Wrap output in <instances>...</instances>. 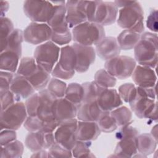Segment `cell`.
Returning <instances> with one entry per match:
<instances>
[{"label":"cell","instance_id":"6da1fadb","mask_svg":"<svg viewBox=\"0 0 158 158\" xmlns=\"http://www.w3.org/2000/svg\"><path fill=\"white\" fill-rule=\"evenodd\" d=\"M157 35L156 33L144 32L134 48L135 60L139 65L156 68L158 60Z\"/></svg>","mask_w":158,"mask_h":158},{"label":"cell","instance_id":"7a4b0ae2","mask_svg":"<svg viewBox=\"0 0 158 158\" xmlns=\"http://www.w3.org/2000/svg\"><path fill=\"white\" fill-rule=\"evenodd\" d=\"M117 22L118 25L124 30L142 33L144 30V12L140 4L133 1L130 5L120 8Z\"/></svg>","mask_w":158,"mask_h":158},{"label":"cell","instance_id":"3957f363","mask_svg":"<svg viewBox=\"0 0 158 158\" xmlns=\"http://www.w3.org/2000/svg\"><path fill=\"white\" fill-rule=\"evenodd\" d=\"M72 34L75 43L89 46H96L105 37L104 28L102 25L88 21L73 27Z\"/></svg>","mask_w":158,"mask_h":158},{"label":"cell","instance_id":"277c9868","mask_svg":"<svg viewBox=\"0 0 158 158\" xmlns=\"http://www.w3.org/2000/svg\"><path fill=\"white\" fill-rule=\"evenodd\" d=\"M28 117L25 105L21 101L15 102L3 111L1 112V130L9 129L18 130Z\"/></svg>","mask_w":158,"mask_h":158},{"label":"cell","instance_id":"5b68a950","mask_svg":"<svg viewBox=\"0 0 158 158\" xmlns=\"http://www.w3.org/2000/svg\"><path fill=\"white\" fill-rule=\"evenodd\" d=\"M60 49L51 41L38 46L33 54L37 64L46 72L51 73L59 57Z\"/></svg>","mask_w":158,"mask_h":158},{"label":"cell","instance_id":"8992f818","mask_svg":"<svg viewBox=\"0 0 158 158\" xmlns=\"http://www.w3.org/2000/svg\"><path fill=\"white\" fill-rule=\"evenodd\" d=\"M136 62L135 59L127 56H118L106 60L105 70L115 78L123 80L131 76Z\"/></svg>","mask_w":158,"mask_h":158},{"label":"cell","instance_id":"52a82bcc","mask_svg":"<svg viewBox=\"0 0 158 158\" xmlns=\"http://www.w3.org/2000/svg\"><path fill=\"white\" fill-rule=\"evenodd\" d=\"M53 6L48 1H25L23 8L25 15L32 22L46 23Z\"/></svg>","mask_w":158,"mask_h":158},{"label":"cell","instance_id":"ba28073f","mask_svg":"<svg viewBox=\"0 0 158 158\" xmlns=\"http://www.w3.org/2000/svg\"><path fill=\"white\" fill-rule=\"evenodd\" d=\"M77 123L78 120L75 118L60 122L54 132L56 142L72 151L77 141Z\"/></svg>","mask_w":158,"mask_h":158},{"label":"cell","instance_id":"9c48e42d","mask_svg":"<svg viewBox=\"0 0 158 158\" xmlns=\"http://www.w3.org/2000/svg\"><path fill=\"white\" fill-rule=\"evenodd\" d=\"M51 2L54 6L46 23L54 33H66L70 30L66 19V2L55 1Z\"/></svg>","mask_w":158,"mask_h":158},{"label":"cell","instance_id":"30bf717a","mask_svg":"<svg viewBox=\"0 0 158 158\" xmlns=\"http://www.w3.org/2000/svg\"><path fill=\"white\" fill-rule=\"evenodd\" d=\"M52 30L46 23H30L23 31L24 41L31 44H41L50 41Z\"/></svg>","mask_w":158,"mask_h":158},{"label":"cell","instance_id":"8fae6325","mask_svg":"<svg viewBox=\"0 0 158 158\" xmlns=\"http://www.w3.org/2000/svg\"><path fill=\"white\" fill-rule=\"evenodd\" d=\"M118 14V8L114 2L97 1L94 15L91 22L98 23L102 27L113 24Z\"/></svg>","mask_w":158,"mask_h":158},{"label":"cell","instance_id":"7c38bea8","mask_svg":"<svg viewBox=\"0 0 158 158\" xmlns=\"http://www.w3.org/2000/svg\"><path fill=\"white\" fill-rule=\"evenodd\" d=\"M87 4L88 1H66V19L69 28H73L88 21Z\"/></svg>","mask_w":158,"mask_h":158},{"label":"cell","instance_id":"4fadbf2b","mask_svg":"<svg viewBox=\"0 0 158 158\" xmlns=\"http://www.w3.org/2000/svg\"><path fill=\"white\" fill-rule=\"evenodd\" d=\"M56 142L53 132H29L25 140L26 147L32 152L40 150H48Z\"/></svg>","mask_w":158,"mask_h":158},{"label":"cell","instance_id":"5bb4252c","mask_svg":"<svg viewBox=\"0 0 158 158\" xmlns=\"http://www.w3.org/2000/svg\"><path fill=\"white\" fill-rule=\"evenodd\" d=\"M38 94L39 105L37 117L45 122L54 120V106L57 98L51 94L47 89L39 91Z\"/></svg>","mask_w":158,"mask_h":158},{"label":"cell","instance_id":"9a60e30c","mask_svg":"<svg viewBox=\"0 0 158 158\" xmlns=\"http://www.w3.org/2000/svg\"><path fill=\"white\" fill-rule=\"evenodd\" d=\"M72 46L75 50L77 56L75 71L78 73H84L95 61V49L93 46H84L75 43Z\"/></svg>","mask_w":158,"mask_h":158},{"label":"cell","instance_id":"2e32d148","mask_svg":"<svg viewBox=\"0 0 158 158\" xmlns=\"http://www.w3.org/2000/svg\"><path fill=\"white\" fill-rule=\"evenodd\" d=\"M157 104L155 99L144 96L137 91L133 99L129 102L132 111L139 118H147Z\"/></svg>","mask_w":158,"mask_h":158},{"label":"cell","instance_id":"e0dca14e","mask_svg":"<svg viewBox=\"0 0 158 158\" xmlns=\"http://www.w3.org/2000/svg\"><path fill=\"white\" fill-rule=\"evenodd\" d=\"M134 83L139 87L151 88L156 85L157 76L153 69L141 65H136L132 75Z\"/></svg>","mask_w":158,"mask_h":158},{"label":"cell","instance_id":"ac0fdd59","mask_svg":"<svg viewBox=\"0 0 158 158\" xmlns=\"http://www.w3.org/2000/svg\"><path fill=\"white\" fill-rule=\"evenodd\" d=\"M120 48L117 39L112 36L104 37L96 45V54L102 59L108 60L119 56Z\"/></svg>","mask_w":158,"mask_h":158},{"label":"cell","instance_id":"d6986e66","mask_svg":"<svg viewBox=\"0 0 158 158\" xmlns=\"http://www.w3.org/2000/svg\"><path fill=\"white\" fill-rule=\"evenodd\" d=\"M97 102L102 111L110 112L121 106L123 101L115 89L105 88L99 95Z\"/></svg>","mask_w":158,"mask_h":158},{"label":"cell","instance_id":"ffe728a7","mask_svg":"<svg viewBox=\"0 0 158 158\" xmlns=\"http://www.w3.org/2000/svg\"><path fill=\"white\" fill-rule=\"evenodd\" d=\"M10 90L15 95L17 102L20 101L21 99H27L34 94L35 91L28 80L18 73L14 75Z\"/></svg>","mask_w":158,"mask_h":158},{"label":"cell","instance_id":"44dd1931","mask_svg":"<svg viewBox=\"0 0 158 158\" xmlns=\"http://www.w3.org/2000/svg\"><path fill=\"white\" fill-rule=\"evenodd\" d=\"M77 115V106L65 97L57 99L54 106V118L59 123L75 118Z\"/></svg>","mask_w":158,"mask_h":158},{"label":"cell","instance_id":"7402d4cb","mask_svg":"<svg viewBox=\"0 0 158 158\" xmlns=\"http://www.w3.org/2000/svg\"><path fill=\"white\" fill-rule=\"evenodd\" d=\"M101 132L96 122L78 121L76 131L77 140L84 141H94L100 135Z\"/></svg>","mask_w":158,"mask_h":158},{"label":"cell","instance_id":"603a6c76","mask_svg":"<svg viewBox=\"0 0 158 158\" xmlns=\"http://www.w3.org/2000/svg\"><path fill=\"white\" fill-rule=\"evenodd\" d=\"M102 112L97 101H83L77 107V117L81 121L97 122Z\"/></svg>","mask_w":158,"mask_h":158},{"label":"cell","instance_id":"cb8c5ba5","mask_svg":"<svg viewBox=\"0 0 158 158\" xmlns=\"http://www.w3.org/2000/svg\"><path fill=\"white\" fill-rule=\"evenodd\" d=\"M59 124L60 123L56 120L45 122L39 118L37 116H28L23 123V126L29 132H54Z\"/></svg>","mask_w":158,"mask_h":158},{"label":"cell","instance_id":"d4e9b609","mask_svg":"<svg viewBox=\"0 0 158 158\" xmlns=\"http://www.w3.org/2000/svg\"><path fill=\"white\" fill-rule=\"evenodd\" d=\"M136 137L127 138L119 140L114 150V157H133L137 152Z\"/></svg>","mask_w":158,"mask_h":158},{"label":"cell","instance_id":"484cf974","mask_svg":"<svg viewBox=\"0 0 158 158\" xmlns=\"http://www.w3.org/2000/svg\"><path fill=\"white\" fill-rule=\"evenodd\" d=\"M58 63L65 70L75 71L77 56L75 50L72 45H66L60 49Z\"/></svg>","mask_w":158,"mask_h":158},{"label":"cell","instance_id":"4316f807","mask_svg":"<svg viewBox=\"0 0 158 158\" xmlns=\"http://www.w3.org/2000/svg\"><path fill=\"white\" fill-rule=\"evenodd\" d=\"M21 54L12 50H5L1 52V70L15 73L18 69Z\"/></svg>","mask_w":158,"mask_h":158},{"label":"cell","instance_id":"83f0119b","mask_svg":"<svg viewBox=\"0 0 158 158\" xmlns=\"http://www.w3.org/2000/svg\"><path fill=\"white\" fill-rule=\"evenodd\" d=\"M138 152L144 156L154 152L157 142L151 134L143 133L138 135L136 138Z\"/></svg>","mask_w":158,"mask_h":158},{"label":"cell","instance_id":"f1b7e54d","mask_svg":"<svg viewBox=\"0 0 158 158\" xmlns=\"http://www.w3.org/2000/svg\"><path fill=\"white\" fill-rule=\"evenodd\" d=\"M141 35L130 30H123L117 36V41L120 49L127 51L134 49Z\"/></svg>","mask_w":158,"mask_h":158},{"label":"cell","instance_id":"f546056e","mask_svg":"<svg viewBox=\"0 0 158 158\" xmlns=\"http://www.w3.org/2000/svg\"><path fill=\"white\" fill-rule=\"evenodd\" d=\"M34 89L41 91L45 89L51 80L50 73L38 65L37 70L30 76L27 78Z\"/></svg>","mask_w":158,"mask_h":158},{"label":"cell","instance_id":"4dcf8cb0","mask_svg":"<svg viewBox=\"0 0 158 158\" xmlns=\"http://www.w3.org/2000/svg\"><path fill=\"white\" fill-rule=\"evenodd\" d=\"M118 127L130 125L132 120V112L126 106H120L110 112Z\"/></svg>","mask_w":158,"mask_h":158},{"label":"cell","instance_id":"1f68e13d","mask_svg":"<svg viewBox=\"0 0 158 158\" xmlns=\"http://www.w3.org/2000/svg\"><path fill=\"white\" fill-rule=\"evenodd\" d=\"M65 98L77 107L83 102L84 89L82 85L78 83H70L67 86Z\"/></svg>","mask_w":158,"mask_h":158},{"label":"cell","instance_id":"d6a6232c","mask_svg":"<svg viewBox=\"0 0 158 158\" xmlns=\"http://www.w3.org/2000/svg\"><path fill=\"white\" fill-rule=\"evenodd\" d=\"M23 40V31L19 28L14 29L7 40L3 51L12 50L22 55V44Z\"/></svg>","mask_w":158,"mask_h":158},{"label":"cell","instance_id":"836d02e7","mask_svg":"<svg viewBox=\"0 0 158 158\" xmlns=\"http://www.w3.org/2000/svg\"><path fill=\"white\" fill-rule=\"evenodd\" d=\"M24 146L23 143L19 140L14 141L1 146V158H18L22 156Z\"/></svg>","mask_w":158,"mask_h":158},{"label":"cell","instance_id":"e575fe53","mask_svg":"<svg viewBox=\"0 0 158 158\" xmlns=\"http://www.w3.org/2000/svg\"><path fill=\"white\" fill-rule=\"evenodd\" d=\"M37 64L34 57H23L19 64L17 73L25 77L26 78L33 74L38 69Z\"/></svg>","mask_w":158,"mask_h":158},{"label":"cell","instance_id":"d590c367","mask_svg":"<svg viewBox=\"0 0 158 158\" xmlns=\"http://www.w3.org/2000/svg\"><path fill=\"white\" fill-rule=\"evenodd\" d=\"M96 123L101 131L104 133H111L118 128L110 112L102 111Z\"/></svg>","mask_w":158,"mask_h":158},{"label":"cell","instance_id":"8d00e7d4","mask_svg":"<svg viewBox=\"0 0 158 158\" xmlns=\"http://www.w3.org/2000/svg\"><path fill=\"white\" fill-rule=\"evenodd\" d=\"M94 81L104 88H112L117 83V78L109 73L105 69L98 70L94 75Z\"/></svg>","mask_w":158,"mask_h":158},{"label":"cell","instance_id":"74e56055","mask_svg":"<svg viewBox=\"0 0 158 158\" xmlns=\"http://www.w3.org/2000/svg\"><path fill=\"white\" fill-rule=\"evenodd\" d=\"M81 85L84 89V98L83 102L97 101L100 93L105 89L99 86L94 81L85 82Z\"/></svg>","mask_w":158,"mask_h":158},{"label":"cell","instance_id":"f35d334b","mask_svg":"<svg viewBox=\"0 0 158 158\" xmlns=\"http://www.w3.org/2000/svg\"><path fill=\"white\" fill-rule=\"evenodd\" d=\"M67 86L64 81L56 78H52L48 84L47 89L51 94L59 99L65 97Z\"/></svg>","mask_w":158,"mask_h":158},{"label":"cell","instance_id":"ab89813d","mask_svg":"<svg viewBox=\"0 0 158 158\" xmlns=\"http://www.w3.org/2000/svg\"><path fill=\"white\" fill-rule=\"evenodd\" d=\"M0 38H1V52L3 51L6 41L10 34L14 30V25L10 19L7 17H1L0 20Z\"/></svg>","mask_w":158,"mask_h":158},{"label":"cell","instance_id":"60d3db41","mask_svg":"<svg viewBox=\"0 0 158 158\" xmlns=\"http://www.w3.org/2000/svg\"><path fill=\"white\" fill-rule=\"evenodd\" d=\"M91 141L77 140L72 149V156L74 157H93L94 154L90 150Z\"/></svg>","mask_w":158,"mask_h":158},{"label":"cell","instance_id":"b9f144b4","mask_svg":"<svg viewBox=\"0 0 158 158\" xmlns=\"http://www.w3.org/2000/svg\"><path fill=\"white\" fill-rule=\"evenodd\" d=\"M118 94L122 100L125 102H130L133 99L136 93V88L131 83H126L118 87Z\"/></svg>","mask_w":158,"mask_h":158},{"label":"cell","instance_id":"7bdbcfd3","mask_svg":"<svg viewBox=\"0 0 158 158\" xmlns=\"http://www.w3.org/2000/svg\"><path fill=\"white\" fill-rule=\"evenodd\" d=\"M49 157H72V151L55 142L48 149Z\"/></svg>","mask_w":158,"mask_h":158},{"label":"cell","instance_id":"ee69618b","mask_svg":"<svg viewBox=\"0 0 158 158\" xmlns=\"http://www.w3.org/2000/svg\"><path fill=\"white\" fill-rule=\"evenodd\" d=\"M25 107L28 116H37V111L39 105L38 93H35L26 99Z\"/></svg>","mask_w":158,"mask_h":158},{"label":"cell","instance_id":"f6af8a7d","mask_svg":"<svg viewBox=\"0 0 158 158\" xmlns=\"http://www.w3.org/2000/svg\"><path fill=\"white\" fill-rule=\"evenodd\" d=\"M13 73L1 70L0 74V94L10 90V86L14 78Z\"/></svg>","mask_w":158,"mask_h":158},{"label":"cell","instance_id":"bcb514c9","mask_svg":"<svg viewBox=\"0 0 158 158\" xmlns=\"http://www.w3.org/2000/svg\"><path fill=\"white\" fill-rule=\"evenodd\" d=\"M139 135L138 130L130 125L120 127L115 133L116 139L120 140L127 138L137 137Z\"/></svg>","mask_w":158,"mask_h":158},{"label":"cell","instance_id":"7dc6e473","mask_svg":"<svg viewBox=\"0 0 158 158\" xmlns=\"http://www.w3.org/2000/svg\"><path fill=\"white\" fill-rule=\"evenodd\" d=\"M72 39V34L69 30L64 33H56L52 31V35L50 41L56 44L62 46L69 44Z\"/></svg>","mask_w":158,"mask_h":158},{"label":"cell","instance_id":"c3c4849f","mask_svg":"<svg viewBox=\"0 0 158 158\" xmlns=\"http://www.w3.org/2000/svg\"><path fill=\"white\" fill-rule=\"evenodd\" d=\"M75 71L73 72H69L64 70L57 62L54 66L52 71L51 72L52 75L56 78L58 79H64V80H69L72 78L75 75Z\"/></svg>","mask_w":158,"mask_h":158},{"label":"cell","instance_id":"681fc988","mask_svg":"<svg viewBox=\"0 0 158 158\" xmlns=\"http://www.w3.org/2000/svg\"><path fill=\"white\" fill-rule=\"evenodd\" d=\"M1 95V112L4 110L9 106L12 105L16 101V99L14 93L9 90Z\"/></svg>","mask_w":158,"mask_h":158},{"label":"cell","instance_id":"f907efd6","mask_svg":"<svg viewBox=\"0 0 158 158\" xmlns=\"http://www.w3.org/2000/svg\"><path fill=\"white\" fill-rule=\"evenodd\" d=\"M17 134L15 130L4 129L1 130V144L4 146L16 139Z\"/></svg>","mask_w":158,"mask_h":158},{"label":"cell","instance_id":"816d5d0a","mask_svg":"<svg viewBox=\"0 0 158 158\" xmlns=\"http://www.w3.org/2000/svg\"><path fill=\"white\" fill-rule=\"evenodd\" d=\"M147 27L153 32H157V10L152 9L151 10L146 20Z\"/></svg>","mask_w":158,"mask_h":158},{"label":"cell","instance_id":"f5cc1de1","mask_svg":"<svg viewBox=\"0 0 158 158\" xmlns=\"http://www.w3.org/2000/svg\"><path fill=\"white\" fill-rule=\"evenodd\" d=\"M31 157H41V158H45V157H49V153L48 151L46 149H43L38 151L37 152H33V154L31 156Z\"/></svg>","mask_w":158,"mask_h":158},{"label":"cell","instance_id":"db71d44e","mask_svg":"<svg viewBox=\"0 0 158 158\" xmlns=\"http://www.w3.org/2000/svg\"><path fill=\"white\" fill-rule=\"evenodd\" d=\"M157 104L155 106L152 112L149 114L148 117H147V119H148L150 122H157Z\"/></svg>","mask_w":158,"mask_h":158},{"label":"cell","instance_id":"11a10c76","mask_svg":"<svg viewBox=\"0 0 158 158\" xmlns=\"http://www.w3.org/2000/svg\"><path fill=\"white\" fill-rule=\"evenodd\" d=\"M9 5L8 2L2 1L1 2V17H5L4 15L8 11Z\"/></svg>","mask_w":158,"mask_h":158},{"label":"cell","instance_id":"9f6ffc18","mask_svg":"<svg viewBox=\"0 0 158 158\" xmlns=\"http://www.w3.org/2000/svg\"><path fill=\"white\" fill-rule=\"evenodd\" d=\"M133 1H115L114 2L115 3V6L117 7V8H122L127 6L130 5L132 3Z\"/></svg>","mask_w":158,"mask_h":158},{"label":"cell","instance_id":"6f0895ef","mask_svg":"<svg viewBox=\"0 0 158 158\" xmlns=\"http://www.w3.org/2000/svg\"><path fill=\"white\" fill-rule=\"evenodd\" d=\"M151 135L154 138V139L157 142V124L152 127L151 131Z\"/></svg>","mask_w":158,"mask_h":158}]
</instances>
